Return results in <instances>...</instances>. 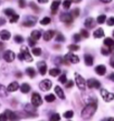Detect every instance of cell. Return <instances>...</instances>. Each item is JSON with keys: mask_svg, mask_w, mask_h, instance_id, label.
Returning a JSON list of instances; mask_svg holds the SVG:
<instances>
[{"mask_svg": "<svg viewBox=\"0 0 114 121\" xmlns=\"http://www.w3.org/2000/svg\"><path fill=\"white\" fill-rule=\"evenodd\" d=\"M96 109H97V100H93L92 102H88L86 104L84 109L82 110V118L83 119H89V118H92L95 113Z\"/></svg>", "mask_w": 114, "mask_h": 121, "instance_id": "1", "label": "cell"}, {"mask_svg": "<svg viewBox=\"0 0 114 121\" xmlns=\"http://www.w3.org/2000/svg\"><path fill=\"white\" fill-rule=\"evenodd\" d=\"M18 58L20 59V60L27 61V62H31V61H33V57L30 56L27 47H21V52L18 55Z\"/></svg>", "mask_w": 114, "mask_h": 121, "instance_id": "2", "label": "cell"}, {"mask_svg": "<svg viewBox=\"0 0 114 121\" xmlns=\"http://www.w3.org/2000/svg\"><path fill=\"white\" fill-rule=\"evenodd\" d=\"M75 82H76L77 87L81 89L82 91H84L85 89H86V81H85V79L82 77L81 74L75 73Z\"/></svg>", "mask_w": 114, "mask_h": 121, "instance_id": "3", "label": "cell"}, {"mask_svg": "<svg viewBox=\"0 0 114 121\" xmlns=\"http://www.w3.org/2000/svg\"><path fill=\"white\" fill-rule=\"evenodd\" d=\"M52 81L49 80V79H45V80H43L39 83V88H40V90H43V91H48V90H50L52 89Z\"/></svg>", "mask_w": 114, "mask_h": 121, "instance_id": "4", "label": "cell"}, {"mask_svg": "<svg viewBox=\"0 0 114 121\" xmlns=\"http://www.w3.org/2000/svg\"><path fill=\"white\" fill-rule=\"evenodd\" d=\"M43 102V100H41V97L39 93H37V92H34L33 95H31V103H33L34 107H39Z\"/></svg>", "mask_w": 114, "mask_h": 121, "instance_id": "5", "label": "cell"}, {"mask_svg": "<svg viewBox=\"0 0 114 121\" xmlns=\"http://www.w3.org/2000/svg\"><path fill=\"white\" fill-rule=\"evenodd\" d=\"M101 95L103 97L104 101H106V102H110V101H112L114 99V95L109 92L106 89H101Z\"/></svg>", "mask_w": 114, "mask_h": 121, "instance_id": "6", "label": "cell"}, {"mask_svg": "<svg viewBox=\"0 0 114 121\" xmlns=\"http://www.w3.org/2000/svg\"><path fill=\"white\" fill-rule=\"evenodd\" d=\"M36 21H37L36 17H30V16H28V17L25 18V20L22 22V26L24 27H31L36 23Z\"/></svg>", "mask_w": 114, "mask_h": 121, "instance_id": "7", "label": "cell"}, {"mask_svg": "<svg viewBox=\"0 0 114 121\" xmlns=\"http://www.w3.org/2000/svg\"><path fill=\"white\" fill-rule=\"evenodd\" d=\"M86 86H87L88 88H92V89L101 88V83H99V81H97L96 79H88L87 82H86Z\"/></svg>", "mask_w": 114, "mask_h": 121, "instance_id": "8", "label": "cell"}, {"mask_svg": "<svg viewBox=\"0 0 114 121\" xmlns=\"http://www.w3.org/2000/svg\"><path fill=\"white\" fill-rule=\"evenodd\" d=\"M16 58V55L14 52L11 51V50H7V51H5L4 53V59L7 61V62H12Z\"/></svg>", "mask_w": 114, "mask_h": 121, "instance_id": "9", "label": "cell"}, {"mask_svg": "<svg viewBox=\"0 0 114 121\" xmlns=\"http://www.w3.org/2000/svg\"><path fill=\"white\" fill-rule=\"evenodd\" d=\"M65 60H66V61H68V60H69L72 63L79 62V58H78L77 56H75L74 53H68V55H66V56H65Z\"/></svg>", "mask_w": 114, "mask_h": 121, "instance_id": "10", "label": "cell"}, {"mask_svg": "<svg viewBox=\"0 0 114 121\" xmlns=\"http://www.w3.org/2000/svg\"><path fill=\"white\" fill-rule=\"evenodd\" d=\"M60 21L65 22V23H70L73 21V16L70 13H62L60 15Z\"/></svg>", "mask_w": 114, "mask_h": 121, "instance_id": "11", "label": "cell"}, {"mask_svg": "<svg viewBox=\"0 0 114 121\" xmlns=\"http://www.w3.org/2000/svg\"><path fill=\"white\" fill-rule=\"evenodd\" d=\"M37 67H38V69H39V73L40 74L44 76V74L47 72V65H46V62L40 61V62L37 63Z\"/></svg>", "mask_w": 114, "mask_h": 121, "instance_id": "12", "label": "cell"}, {"mask_svg": "<svg viewBox=\"0 0 114 121\" xmlns=\"http://www.w3.org/2000/svg\"><path fill=\"white\" fill-rule=\"evenodd\" d=\"M18 89H19V84L17 81H14V82L9 83V86L7 87L8 92H15V91H17Z\"/></svg>", "mask_w": 114, "mask_h": 121, "instance_id": "13", "label": "cell"}, {"mask_svg": "<svg viewBox=\"0 0 114 121\" xmlns=\"http://www.w3.org/2000/svg\"><path fill=\"white\" fill-rule=\"evenodd\" d=\"M95 72L99 76H104V74L106 73V67L103 66V65H99L95 68Z\"/></svg>", "mask_w": 114, "mask_h": 121, "instance_id": "14", "label": "cell"}, {"mask_svg": "<svg viewBox=\"0 0 114 121\" xmlns=\"http://www.w3.org/2000/svg\"><path fill=\"white\" fill-rule=\"evenodd\" d=\"M95 23H96V21L93 18H87L86 20H85V27L88 28V29L94 28V27H95Z\"/></svg>", "mask_w": 114, "mask_h": 121, "instance_id": "15", "label": "cell"}, {"mask_svg": "<svg viewBox=\"0 0 114 121\" xmlns=\"http://www.w3.org/2000/svg\"><path fill=\"white\" fill-rule=\"evenodd\" d=\"M5 116H6V118H7V120H15V119H17V116H16L15 112H12L11 110H6L4 112Z\"/></svg>", "mask_w": 114, "mask_h": 121, "instance_id": "16", "label": "cell"}, {"mask_svg": "<svg viewBox=\"0 0 114 121\" xmlns=\"http://www.w3.org/2000/svg\"><path fill=\"white\" fill-rule=\"evenodd\" d=\"M0 38L2 40H9L10 39V32L7 30H1L0 31Z\"/></svg>", "mask_w": 114, "mask_h": 121, "instance_id": "17", "label": "cell"}, {"mask_svg": "<svg viewBox=\"0 0 114 121\" xmlns=\"http://www.w3.org/2000/svg\"><path fill=\"white\" fill-rule=\"evenodd\" d=\"M55 92H56V95H58L60 99H65V93H64V91H63V89L59 87V86H56L55 87Z\"/></svg>", "mask_w": 114, "mask_h": 121, "instance_id": "18", "label": "cell"}, {"mask_svg": "<svg viewBox=\"0 0 114 121\" xmlns=\"http://www.w3.org/2000/svg\"><path fill=\"white\" fill-rule=\"evenodd\" d=\"M54 35H55V31H54V30H47V31L44 33V39L46 41L50 40V39L54 37Z\"/></svg>", "mask_w": 114, "mask_h": 121, "instance_id": "19", "label": "cell"}, {"mask_svg": "<svg viewBox=\"0 0 114 121\" xmlns=\"http://www.w3.org/2000/svg\"><path fill=\"white\" fill-rule=\"evenodd\" d=\"M19 89L22 93H28L30 91V86L28 83H22L21 86H19Z\"/></svg>", "mask_w": 114, "mask_h": 121, "instance_id": "20", "label": "cell"}, {"mask_svg": "<svg viewBox=\"0 0 114 121\" xmlns=\"http://www.w3.org/2000/svg\"><path fill=\"white\" fill-rule=\"evenodd\" d=\"M59 4H60V1L59 0H55V1H53L52 2V12L53 13H56L57 12V9H58Z\"/></svg>", "mask_w": 114, "mask_h": 121, "instance_id": "21", "label": "cell"}, {"mask_svg": "<svg viewBox=\"0 0 114 121\" xmlns=\"http://www.w3.org/2000/svg\"><path fill=\"white\" fill-rule=\"evenodd\" d=\"M93 61H94V59L91 55H85V65L86 66H92L93 65Z\"/></svg>", "mask_w": 114, "mask_h": 121, "instance_id": "22", "label": "cell"}, {"mask_svg": "<svg viewBox=\"0 0 114 121\" xmlns=\"http://www.w3.org/2000/svg\"><path fill=\"white\" fill-rule=\"evenodd\" d=\"M41 37V32L39 31V30H34L33 32H31V38L33 39H35V40H38V39H40Z\"/></svg>", "mask_w": 114, "mask_h": 121, "instance_id": "23", "label": "cell"}, {"mask_svg": "<svg viewBox=\"0 0 114 121\" xmlns=\"http://www.w3.org/2000/svg\"><path fill=\"white\" fill-rule=\"evenodd\" d=\"M94 38H102L104 36V31L103 29H101V28H99V29H96L95 31H94Z\"/></svg>", "mask_w": 114, "mask_h": 121, "instance_id": "24", "label": "cell"}, {"mask_svg": "<svg viewBox=\"0 0 114 121\" xmlns=\"http://www.w3.org/2000/svg\"><path fill=\"white\" fill-rule=\"evenodd\" d=\"M104 44H105V47L113 48V44H114L113 39H112V38H105V40H104Z\"/></svg>", "mask_w": 114, "mask_h": 121, "instance_id": "25", "label": "cell"}, {"mask_svg": "<svg viewBox=\"0 0 114 121\" xmlns=\"http://www.w3.org/2000/svg\"><path fill=\"white\" fill-rule=\"evenodd\" d=\"M7 93H8L7 88L0 84V97H1V98H5V97L7 95Z\"/></svg>", "mask_w": 114, "mask_h": 121, "instance_id": "26", "label": "cell"}, {"mask_svg": "<svg viewBox=\"0 0 114 121\" xmlns=\"http://www.w3.org/2000/svg\"><path fill=\"white\" fill-rule=\"evenodd\" d=\"M59 73H60V70H59L58 68L49 70V74H50L52 77H57V76H59Z\"/></svg>", "mask_w": 114, "mask_h": 121, "instance_id": "27", "label": "cell"}, {"mask_svg": "<svg viewBox=\"0 0 114 121\" xmlns=\"http://www.w3.org/2000/svg\"><path fill=\"white\" fill-rule=\"evenodd\" d=\"M26 73L29 76L30 78H34L35 76H36V71L34 70V68H27V70H26Z\"/></svg>", "mask_w": 114, "mask_h": 121, "instance_id": "28", "label": "cell"}, {"mask_svg": "<svg viewBox=\"0 0 114 121\" xmlns=\"http://www.w3.org/2000/svg\"><path fill=\"white\" fill-rule=\"evenodd\" d=\"M112 52V48L107 47V48H102V55L103 56H109Z\"/></svg>", "mask_w": 114, "mask_h": 121, "instance_id": "29", "label": "cell"}, {"mask_svg": "<svg viewBox=\"0 0 114 121\" xmlns=\"http://www.w3.org/2000/svg\"><path fill=\"white\" fill-rule=\"evenodd\" d=\"M18 19H19V16L15 12V13H14V15H12V16L10 17V19H9V21H10L11 23H15V22L18 21Z\"/></svg>", "mask_w": 114, "mask_h": 121, "instance_id": "30", "label": "cell"}, {"mask_svg": "<svg viewBox=\"0 0 114 121\" xmlns=\"http://www.w3.org/2000/svg\"><path fill=\"white\" fill-rule=\"evenodd\" d=\"M55 95H47L45 97V100L47 101V102H53V101H55Z\"/></svg>", "mask_w": 114, "mask_h": 121, "instance_id": "31", "label": "cell"}, {"mask_svg": "<svg viewBox=\"0 0 114 121\" xmlns=\"http://www.w3.org/2000/svg\"><path fill=\"white\" fill-rule=\"evenodd\" d=\"M49 22H50V18H49V17H45V18H43L40 20L41 26H46V25H48Z\"/></svg>", "mask_w": 114, "mask_h": 121, "instance_id": "32", "label": "cell"}, {"mask_svg": "<svg viewBox=\"0 0 114 121\" xmlns=\"http://www.w3.org/2000/svg\"><path fill=\"white\" fill-rule=\"evenodd\" d=\"M105 20H106V17H105L104 15H101V16L97 17V20H96V21H97V23H104Z\"/></svg>", "mask_w": 114, "mask_h": 121, "instance_id": "33", "label": "cell"}, {"mask_svg": "<svg viewBox=\"0 0 114 121\" xmlns=\"http://www.w3.org/2000/svg\"><path fill=\"white\" fill-rule=\"evenodd\" d=\"M33 55L34 56H40L41 55V49H39V48H34L33 47Z\"/></svg>", "mask_w": 114, "mask_h": 121, "instance_id": "34", "label": "cell"}, {"mask_svg": "<svg viewBox=\"0 0 114 121\" xmlns=\"http://www.w3.org/2000/svg\"><path fill=\"white\" fill-rule=\"evenodd\" d=\"M4 12L6 13V15H7V17H11V16L15 13V11L12 10V9H5Z\"/></svg>", "mask_w": 114, "mask_h": 121, "instance_id": "35", "label": "cell"}, {"mask_svg": "<svg viewBox=\"0 0 114 121\" xmlns=\"http://www.w3.org/2000/svg\"><path fill=\"white\" fill-rule=\"evenodd\" d=\"M70 4H72V1H70V0H65V1L63 2V6H64L65 9H69Z\"/></svg>", "mask_w": 114, "mask_h": 121, "instance_id": "36", "label": "cell"}, {"mask_svg": "<svg viewBox=\"0 0 114 121\" xmlns=\"http://www.w3.org/2000/svg\"><path fill=\"white\" fill-rule=\"evenodd\" d=\"M73 114H74V112L72 110H69V111H66V112L64 113V117L66 118V119H70V118L73 117Z\"/></svg>", "mask_w": 114, "mask_h": 121, "instance_id": "37", "label": "cell"}, {"mask_svg": "<svg viewBox=\"0 0 114 121\" xmlns=\"http://www.w3.org/2000/svg\"><path fill=\"white\" fill-rule=\"evenodd\" d=\"M50 120H54V121H57V120H59L60 119V116L59 114H57V113H54V114H52L50 116V118H49Z\"/></svg>", "mask_w": 114, "mask_h": 121, "instance_id": "38", "label": "cell"}, {"mask_svg": "<svg viewBox=\"0 0 114 121\" xmlns=\"http://www.w3.org/2000/svg\"><path fill=\"white\" fill-rule=\"evenodd\" d=\"M68 49L72 50V51H76V50L79 49V47H78L77 44H70V46H68Z\"/></svg>", "mask_w": 114, "mask_h": 121, "instance_id": "39", "label": "cell"}, {"mask_svg": "<svg viewBox=\"0 0 114 121\" xmlns=\"http://www.w3.org/2000/svg\"><path fill=\"white\" fill-rule=\"evenodd\" d=\"M59 82H62V83H65V82H66V80H67V78H66V74L65 73H63L62 76H60V77H59Z\"/></svg>", "mask_w": 114, "mask_h": 121, "instance_id": "40", "label": "cell"}, {"mask_svg": "<svg viewBox=\"0 0 114 121\" xmlns=\"http://www.w3.org/2000/svg\"><path fill=\"white\" fill-rule=\"evenodd\" d=\"M22 41H24V38H22L21 36H18V35H17V36L15 37V42H17V43H21Z\"/></svg>", "mask_w": 114, "mask_h": 121, "instance_id": "41", "label": "cell"}, {"mask_svg": "<svg viewBox=\"0 0 114 121\" xmlns=\"http://www.w3.org/2000/svg\"><path fill=\"white\" fill-rule=\"evenodd\" d=\"M70 15L73 16V18L74 17H78V16H79V10L76 8V9H74V10L72 11V13H70Z\"/></svg>", "mask_w": 114, "mask_h": 121, "instance_id": "42", "label": "cell"}, {"mask_svg": "<svg viewBox=\"0 0 114 121\" xmlns=\"http://www.w3.org/2000/svg\"><path fill=\"white\" fill-rule=\"evenodd\" d=\"M64 40H65L64 36H63L62 33H58V35H57V37H56V41H57V42H59V41H64Z\"/></svg>", "mask_w": 114, "mask_h": 121, "instance_id": "43", "label": "cell"}, {"mask_svg": "<svg viewBox=\"0 0 114 121\" xmlns=\"http://www.w3.org/2000/svg\"><path fill=\"white\" fill-rule=\"evenodd\" d=\"M81 35H82V37H84V38H88V36H89V35H88V32L85 29H82L81 30Z\"/></svg>", "mask_w": 114, "mask_h": 121, "instance_id": "44", "label": "cell"}, {"mask_svg": "<svg viewBox=\"0 0 114 121\" xmlns=\"http://www.w3.org/2000/svg\"><path fill=\"white\" fill-rule=\"evenodd\" d=\"M28 42H29L30 47H35V44H36V40L33 39V38H29V39H28Z\"/></svg>", "mask_w": 114, "mask_h": 121, "instance_id": "45", "label": "cell"}, {"mask_svg": "<svg viewBox=\"0 0 114 121\" xmlns=\"http://www.w3.org/2000/svg\"><path fill=\"white\" fill-rule=\"evenodd\" d=\"M81 39H82V36H81V35H78V33L74 35V40L76 41V42H77V41H79Z\"/></svg>", "mask_w": 114, "mask_h": 121, "instance_id": "46", "label": "cell"}, {"mask_svg": "<svg viewBox=\"0 0 114 121\" xmlns=\"http://www.w3.org/2000/svg\"><path fill=\"white\" fill-rule=\"evenodd\" d=\"M107 25H109V26H111V27L114 25V18H113V17H111V18L107 20Z\"/></svg>", "mask_w": 114, "mask_h": 121, "instance_id": "47", "label": "cell"}, {"mask_svg": "<svg viewBox=\"0 0 114 121\" xmlns=\"http://www.w3.org/2000/svg\"><path fill=\"white\" fill-rule=\"evenodd\" d=\"M55 60H56V61H55L56 65H62V63H63V59H62V58H59V57H57V58H56Z\"/></svg>", "mask_w": 114, "mask_h": 121, "instance_id": "48", "label": "cell"}, {"mask_svg": "<svg viewBox=\"0 0 114 121\" xmlns=\"http://www.w3.org/2000/svg\"><path fill=\"white\" fill-rule=\"evenodd\" d=\"M29 6H30V7H31V8H33L34 10L39 11V9H38V7H37V6H36V4H34V2H30V4H29Z\"/></svg>", "mask_w": 114, "mask_h": 121, "instance_id": "49", "label": "cell"}, {"mask_svg": "<svg viewBox=\"0 0 114 121\" xmlns=\"http://www.w3.org/2000/svg\"><path fill=\"white\" fill-rule=\"evenodd\" d=\"M65 83H66V88H72V87H73V84H74V82L73 81H68V82H65Z\"/></svg>", "mask_w": 114, "mask_h": 121, "instance_id": "50", "label": "cell"}, {"mask_svg": "<svg viewBox=\"0 0 114 121\" xmlns=\"http://www.w3.org/2000/svg\"><path fill=\"white\" fill-rule=\"evenodd\" d=\"M25 4H26L25 0H19V6H20V8H25Z\"/></svg>", "mask_w": 114, "mask_h": 121, "instance_id": "51", "label": "cell"}, {"mask_svg": "<svg viewBox=\"0 0 114 121\" xmlns=\"http://www.w3.org/2000/svg\"><path fill=\"white\" fill-rule=\"evenodd\" d=\"M0 120H7V118H6V116H5V113L0 114Z\"/></svg>", "mask_w": 114, "mask_h": 121, "instance_id": "52", "label": "cell"}, {"mask_svg": "<svg viewBox=\"0 0 114 121\" xmlns=\"http://www.w3.org/2000/svg\"><path fill=\"white\" fill-rule=\"evenodd\" d=\"M39 4H47L48 2V0H37Z\"/></svg>", "mask_w": 114, "mask_h": 121, "instance_id": "53", "label": "cell"}, {"mask_svg": "<svg viewBox=\"0 0 114 121\" xmlns=\"http://www.w3.org/2000/svg\"><path fill=\"white\" fill-rule=\"evenodd\" d=\"M99 1H102L104 4H110V2H112V0H99Z\"/></svg>", "mask_w": 114, "mask_h": 121, "instance_id": "54", "label": "cell"}, {"mask_svg": "<svg viewBox=\"0 0 114 121\" xmlns=\"http://www.w3.org/2000/svg\"><path fill=\"white\" fill-rule=\"evenodd\" d=\"M70 1H72V2H76V4H77V2H81L82 0H70Z\"/></svg>", "mask_w": 114, "mask_h": 121, "instance_id": "55", "label": "cell"}, {"mask_svg": "<svg viewBox=\"0 0 114 121\" xmlns=\"http://www.w3.org/2000/svg\"><path fill=\"white\" fill-rule=\"evenodd\" d=\"M113 61H114V59L112 58V59H111V66H112V67H114V62H113Z\"/></svg>", "mask_w": 114, "mask_h": 121, "instance_id": "56", "label": "cell"}, {"mask_svg": "<svg viewBox=\"0 0 114 121\" xmlns=\"http://www.w3.org/2000/svg\"><path fill=\"white\" fill-rule=\"evenodd\" d=\"M1 49H4V43H2V42H0V50H1Z\"/></svg>", "mask_w": 114, "mask_h": 121, "instance_id": "57", "label": "cell"}, {"mask_svg": "<svg viewBox=\"0 0 114 121\" xmlns=\"http://www.w3.org/2000/svg\"><path fill=\"white\" fill-rule=\"evenodd\" d=\"M113 78H114V74L112 73V74H111V76H110V79H111V80H114Z\"/></svg>", "mask_w": 114, "mask_h": 121, "instance_id": "58", "label": "cell"}, {"mask_svg": "<svg viewBox=\"0 0 114 121\" xmlns=\"http://www.w3.org/2000/svg\"><path fill=\"white\" fill-rule=\"evenodd\" d=\"M4 22H5V20H4V19H0V25H2Z\"/></svg>", "mask_w": 114, "mask_h": 121, "instance_id": "59", "label": "cell"}]
</instances>
